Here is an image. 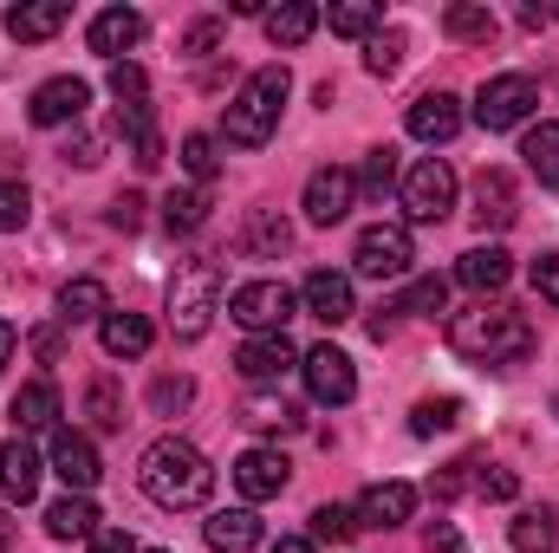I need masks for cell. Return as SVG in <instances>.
<instances>
[{"label":"cell","instance_id":"obj_1","mask_svg":"<svg viewBox=\"0 0 559 553\" xmlns=\"http://www.w3.org/2000/svg\"><path fill=\"white\" fill-rule=\"evenodd\" d=\"M138 489L156 502V508L182 515V508H202V502L215 495V469H209V456H202L195 443L156 436V443L138 456Z\"/></svg>","mask_w":559,"mask_h":553},{"label":"cell","instance_id":"obj_2","mask_svg":"<svg viewBox=\"0 0 559 553\" xmlns=\"http://www.w3.org/2000/svg\"><path fill=\"white\" fill-rule=\"evenodd\" d=\"M534 345H540V332L527 326V313H514V306H468V313H455L449 319V352L455 358H468V365H521V358H534Z\"/></svg>","mask_w":559,"mask_h":553},{"label":"cell","instance_id":"obj_3","mask_svg":"<svg viewBox=\"0 0 559 553\" xmlns=\"http://www.w3.org/2000/svg\"><path fill=\"white\" fill-rule=\"evenodd\" d=\"M286 92H293V72H286V66H261V72H248L241 92L228 98V118H222L228 143L261 150V143L280 131V105H286Z\"/></svg>","mask_w":559,"mask_h":553},{"label":"cell","instance_id":"obj_4","mask_svg":"<svg viewBox=\"0 0 559 553\" xmlns=\"http://www.w3.org/2000/svg\"><path fill=\"white\" fill-rule=\"evenodd\" d=\"M215 306H222V261H209V255L182 261L176 280H169V332H176L182 345H195V339L209 332Z\"/></svg>","mask_w":559,"mask_h":553},{"label":"cell","instance_id":"obj_5","mask_svg":"<svg viewBox=\"0 0 559 553\" xmlns=\"http://www.w3.org/2000/svg\"><path fill=\"white\" fill-rule=\"evenodd\" d=\"M534 105H540V85H534L527 72H495V79L475 92V125H481V131H514V125H527Z\"/></svg>","mask_w":559,"mask_h":553},{"label":"cell","instance_id":"obj_6","mask_svg":"<svg viewBox=\"0 0 559 553\" xmlns=\"http://www.w3.org/2000/svg\"><path fill=\"white\" fill-rule=\"evenodd\" d=\"M411 261H417V248H411V228H404V222H371V228H358L352 268L365 280H404Z\"/></svg>","mask_w":559,"mask_h":553},{"label":"cell","instance_id":"obj_7","mask_svg":"<svg viewBox=\"0 0 559 553\" xmlns=\"http://www.w3.org/2000/svg\"><path fill=\"white\" fill-rule=\"evenodd\" d=\"M293 306H299V293H293L286 280H248V286L228 293V319L248 326V339H254V332H280V326L293 319Z\"/></svg>","mask_w":559,"mask_h":553},{"label":"cell","instance_id":"obj_8","mask_svg":"<svg viewBox=\"0 0 559 553\" xmlns=\"http://www.w3.org/2000/svg\"><path fill=\"white\" fill-rule=\"evenodd\" d=\"M299 378H306V398L312 404H352L358 398V365L338 352V345H312V352H299Z\"/></svg>","mask_w":559,"mask_h":553},{"label":"cell","instance_id":"obj_9","mask_svg":"<svg viewBox=\"0 0 559 553\" xmlns=\"http://www.w3.org/2000/svg\"><path fill=\"white\" fill-rule=\"evenodd\" d=\"M404 209H411V222H442L449 209H455V169L442 163V156H423L404 169Z\"/></svg>","mask_w":559,"mask_h":553},{"label":"cell","instance_id":"obj_10","mask_svg":"<svg viewBox=\"0 0 559 553\" xmlns=\"http://www.w3.org/2000/svg\"><path fill=\"white\" fill-rule=\"evenodd\" d=\"M46 469H52L72 495H92V489H98V475H105L98 443H92V436H79V430H52V443H46Z\"/></svg>","mask_w":559,"mask_h":553},{"label":"cell","instance_id":"obj_11","mask_svg":"<svg viewBox=\"0 0 559 553\" xmlns=\"http://www.w3.org/2000/svg\"><path fill=\"white\" fill-rule=\"evenodd\" d=\"M352 202H358V176L352 169H338V163H325V169H312L306 176V222H319V228H338L345 215H352Z\"/></svg>","mask_w":559,"mask_h":553},{"label":"cell","instance_id":"obj_12","mask_svg":"<svg viewBox=\"0 0 559 553\" xmlns=\"http://www.w3.org/2000/svg\"><path fill=\"white\" fill-rule=\"evenodd\" d=\"M235 372H241L248 385H280L286 372H299V345H293L286 332H254V339L235 352Z\"/></svg>","mask_w":559,"mask_h":553},{"label":"cell","instance_id":"obj_13","mask_svg":"<svg viewBox=\"0 0 559 553\" xmlns=\"http://www.w3.org/2000/svg\"><path fill=\"white\" fill-rule=\"evenodd\" d=\"M85 105H92V85L66 72V79H46V85L33 92L26 118H33L39 131H52V125H79V118H85Z\"/></svg>","mask_w":559,"mask_h":553},{"label":"cell","instance_id":"obj_14","mask_svg":"<svg viewBox=\"0 0 559 553\" xmlns=\"http://www.w3.org/2000/svg\"><path fill=\"white\" fill-rule=\"evenodd\" d=\"M299 299H306V313H312L319 326H345V319L358 313L352 274H332V268H312V274H306V286H299Z\"/></svg>","mask_w":559,"mask_h":553},{"label":"cell","instance_id":"obj_15","mask_svg":"<svg viewBox=\"0 0 559 553\" xmlns=\"http://www.w3.org/2000/svg\"><path fill=\"white\" fill-rule=\"evenodd\" d=\"M286 482H293V462L280 449H241L235 456V489L248 502H274V495H286Z\"/></svg>","mask_w":559,"mask_h":553},{"label":"cell","instance_id":"obj_16","mask_svg":"<svg viewBox=\"0 0 559 553\" xmlns=\"http://www.w3.org/2000/svg\"><path fill=\"white\" fill-rule=\"evenodd\" d=\"M352 515H358V528H404L417 515V489L411 482H371Z\"/></svg>","mask_w":559,"mask_h":553},{"label":"cell","instance_id":"obj_17","mask_svg":"<svg viewBox=\"0 0 559 553\" xmlns=\"http://www.w3.org/2000/svg\"><path fill=\"white\" fill-rule=\"evenodd\" d=\"M39 475H46V462H39V449L13 430V443L0 449V495L13 502V508H26L33 495H39Z\"/></svg>","mask_w":559,"mask_h":553},{"label":"cell","instance_id":"obj_18","mask_svg":"<svg viewBox=\"0 0 559 553\" xmlns=\"http://www.w3.org/2000/svg\"><path fill=\"white\" fill-rule=\"evenodd\" d=\"M85 39H92V52H98V59H111V66H118V59L143 39V13H138V7H105V13L85 26Z\"/></svg>","mask_w":559,"mask_h":553},{"label":"cell","instance_id":"obj_19","mask_svg":"<svg viewBox=\"0 0 559 553\" xmlns=\"http://www.w3.org/2000/svg\"><path fill=\"white\" fill-rule=\"evenodd\" d=\"M404 125H411L417 143H449L455 131H462V98H455V92H423Z\"/></svg>","mask_w":559,"mask_h":553},{"label":"cell","instance_id":"obj_20","mask_svg":"<svg viewBox=\"0 0 559 553\" xmlns=\"http://www.w3.org/2000/svg\"><path fill=\"white\" fill-rule=\"evenodd\" d=\"M202 541H209V553H254L261 548V515L254 508H222V515L202 521Z\"/></svg>","mask_w":559,"mask_h":553},{"label":"cell","instance_id":"obj_21","mask_svg":"<svg viewBox=\"0 0 559 553\" xmlns=\"http://www.w3.org/2000/svg\"><path fill=\"white\" fill-rule=\"evenodd\" d=\"M59 385L52 378H33V385H20L13 391V404H7V416H13V430L26 436V430H59Z\"/></svg>","mask_w":559,"mask_h":553},{"label":"cell","instance_id":"obj_22","mask_svg":"<svg viewBox=\"0 0 559 553\" xmlns=\"http://www.w3.org/2000/svg\"><path fill=\"white\" fill-rule=\"evenodd\" d=\"M514 215H521L514 176H508V169H481V176H475V222H481V228H508Z\"/></svg>","mask_w":559,"mask_h":553},{"label":"cell","instance_id":"obj_23","mask_svg":"<svg viewBox=\"0 0 559 553\" xmlns=\"http://www.w3.org/2000/svg\"><path fill=\"white\" fill-rule=\"evenodd\" d=\"M98 345H105L111 358H143V352L156 345V326H150L143 313H105V319H98Z\"/></svg>","mask_w":559,"mask_h":553},{"label":"cell","instance_id":"obj_24","mask_svg":"<svg viewBox=\"0 0 559 553\" xmlns=\"http://www.w3.org/2000/svg\"><path fill=\"white\" fill-rule=\"evenodd\" d=\"M72 20V7L66 0H33V7H7V33L20 39V46H39V39H52L59 26Z\"/></svg>","mask_w":559,"mask_h":553},{"label":"cell","instance_id":"obj_25","mask_svg":"<svg viewBox=\"0 0 559 553\" xmlns=\"http://www.w3.org/2000/svg\"><path fill=\"white\" fill-rule=\"evenodd\" d=\"M111 313V293L98 274H79L59 286V326H85V319H105Z\"/></svg>","mask_w":559,"mask_h":553},{"label":"cell","instance_id":"obj_26","mask_svg":"<svg viewBox=\"0 0 559 553\" xmlns=\"http://www.w3.org/2000/svg\"><path fill=\"white\" fill-rule=\"evenodd\" d=\"M455 280H462L468 293H501V286L514 280V261H508V248H468V255L455 261Z\"/></svg>","mask_w":559,"mask_h":553},{"label":"cell","instance_id":"obj_27","mask_svg":"<svg viewBox=\"0 0 559 553\" xmlns=\"http://www.w3.org/2000/svg\"><path fill=\"white\" fill-rule=\"evenodd\" d=\"M118 138L131 143V163H138V169H156V163H163V138H156L150 105H118Z\"/></svg>","mask_w":559,"mask_h":553},{"label":"cell","instance_id":"obj_28","mask_svg":"<svg viewBox=\"0 0 559 553\" xmlns=\"http://www.w3.org/2000/svg\"><path fill=\"white\" fill-rule=\"evenodd\" d=\"M293 248V228H286V215L280 209H254L248 215V228H241V255H254V261H274Z\"/></svg>","mask_w":559,"mask_h":553},{"label":"cell","instance_id":"obj_29","mask_svg":"<svg viewBox=\"0 0 559 553\" xmlns=\"http://www.w3.org/2000/svg\"><path fill=\"white\" fill-rule=\"evenodd\" d=\"M319 20H325V13H319L312 0H286V7H274V13H267V39L293 52V46H306V39L319 33Z\"/></svg>","mask_w":559,"mask_h":553},{"label":"cell","instance_id":"obj_30","mask_svg":"<svg viewBox=\"0 0 559 553\" xmlns=\"http://www.w3.org/2000/svg\"><path fill=\"white\" fill-rule=\"evenodd\" d=\"M442 33L462 39V46H488V39L501 33V20H495L488 7H475V0H455V7H442Z\"/></svg>","mask_w":559,"mask_h":553},{"label":"cell","instance_id":"obj_31","mask_svg":"<svg viewBox=\"0 0 559 553\" xmlns=\"http://www.w3.org/2000/svg\"><path fill=\"white\" fill-rule=\"evenodd\" d=\"M46 534H52V541H92V534H98V508H92L85 495H66V502L46 508Z\"/></svg>","mask_w":559,"mask_h":553},{"label":"cell","instance_id":"obj_32","mask_svg":"<svg viewBox=\"0 0 559 553\" xmlns=\"http://www.w3.org/2000/svg\"><path fill=\"white\" fill-rule=\"evenodd\" d=\"M508 541H514V553H554L559 548V515L554 508H527V515L508 528Z\"/></svg>","mask_w":559,"mask_h":553},{"label":"cell","instance_id":"obj_33","mask_svg":"<svg viewBox=\"0 0 559 553\" xmlns=\"http://www.w3.org/2000/svg\"><path fill=\"white\" fill-rule=\"evenodd\" d=\"M404 52H411V39H404V26H378V33L365 39V72H371V79H397V66H404Z\"/></svg>","mask_w":559,"mask_h":553},{"label":"cell","instance_id":"obj_34","mask_svg":"<svg viewBox=\"0 0 559 553\" xmlns=\"http://www.w3.org/2000/svg\"><path fill=\"white\" fill-rule=\"evenodd\" d=\"M209 222V189H169L163 196V228L169 235H195Z\"/></svg>","mask_w":559,"mask_h":553},{"label":"cell","instance_id":"obj_35","mask_svg":"<svg viewBox=\"0 0 559 553\" xmlns=\"http://www.w3.org/2000/svg\"><path fill=\"white\" fill-rule=\"evenodd\" d=\"M521 156H527V169H534L547 189H559V125H534V131L521 138Z\"/></svg>","mask_w":559,"mask_h":553},{"label":"cell","instance_id":"obj_36","mask_svg":"<svg viewBox=\"0 0 559 553\" xmlns=\"http://www.w3.org/2000/svg\"><path fill=\"white\" fill-rule=\"evenodd\" d=\"M85 416L98 423V430H124V391H118V378H92L85 385Z\"/></svg>","mask_w":559,"mask_h":553},{"label":"cell","instance_id":"obj_37","mask_svg":"<svg viewBox=\"0 0 559 553\" xmlns=\"http://www.w3.org/2000/svg\"><path fill=\"white\" fill-rule=\"evenodd\" d=\"M442 306H449V280L423 274V280H411V286H404V299H391L384 313H397V319H404V313H442Z\"/></svg>","mask_w":559,"mask_h":553},{"label":"cell","instance_id":"obj_38","mask_svg":"<svg viewBox=\"0 0 559 553\" xmlns=\"http://www.w3.org/2000/svg\"><path fill=\"white\" fill-rule=\"evenodd\" d=\"M397 183H404V169H397V150H371V156H365V176H358V196L384 202Z\"/></svg>","mask_w":559,"mask_h":553},{"label":"cell","instance_id":"obj_39","mask_svg":"<svg viewBox=\"0 0 559 553\" xmlns=\"http://www.w3.org/2000/svg\"><path fill=\"white\" fill-rule=\"evenodd\" d=\"M325 20H332V33H345V39H371V33L384 26V7H365V0H345V7H332Z\"/></svg>","mask_w":559,"mask_h":553},{"label":"cell","instance_id":"obj_40","mask_svg":"<svg viewBox=\"0 0 559 553\" xmlns=\"http://www.w3.org/2000/svg\"><path fill=\"white\" fill-rule=\"evenodd\" d=\"M182 169H189V183H195V189H209V183L222 176L215 138H202V131H195V138H182Z\"/></svg>","mask_w":559,"mask_h":553},{"label":"cell","instance_id":"obj_41","mask_svg":"<svg viewBox=\"0 0 559 553\" xmlns=\"http://www.w3.org/2000/svg\"><path fill=\"white\" fill-rule=\"evenodd\" d=\"M455 423H462V398H423L417 411H411V430H417V436L455 430Z\"/></svg>","mask_w":559,"mask_h":553},{"label":"cell","instance_id":"obj_42","mask_svg":"<svg viewBox=\"0 0 559 553\" xmlns=\"http://www.w3.org/2000/svg\"><path fill=\"white\" fill-rule=\"evenodd\" d=\"M352 534H358V515H352V508H338V502L312 508V548H319V541H352Z\"/></svg>","mask_w":559,"mask_h":553},{"label":"cell","instance_id":"obj_43","mask_svg":"<svg viewBox=\"0 0 559 553\" xmlns=\"http://www.w3.org/2000/svg\"><path fill=\"white\" fill-rule=\"evenodd\" d=\"M189 398H195V385H189L182 372H176V378L163 372V378L150 385V411H156V416H176V411H189Z\"/></svg>","mask_w":559,"mask_h":553},{"label":"cell","instance_id":"obj_44","mask_svg":"<svg viewBox=\"0 0 559 553\" xmlns=\"http://www.w3.org/2000/svg\"><path fill=\"white\" fill-rule=\"evenodd\" d=\"M26 215H33V196H26V183H7V176H0V235L26 228Z\"/></svg>","mask_w":559,"mask_h":553},{"label":"cell","instance_id":"obj_45","mask_svg":"<svg viewBox=\"0 0 559 553\" xmlns=\"http://www.w3.org/2000/svg\"><path fill=\"white\" fill-rule=\"evenodd\" d=\"M143 92H150L143 66L138 59H118V66H111V98H118V105H143Z\"/></svg>","mask_w":559,"mask_h":553},{"label":"cell","instance_id":"obj_46","mask_svg":"<svg viewBox=\"0 0 559 553\" xmlns=\"http://www.w3.org/2000/svg\"><path fill=\"white\" fill-rule=\"evenodd\" d=\"M248 423L286 436V430H299V411H293V404H280V398H254V404H248Z\"/></svg>","mask_w":559,"mask_h":553},{"label":"cell","instance_id":"obj_47","mask_svg":"<svg viewBox=\"0 0 559 553\" xmlns=\"http://www.w3.org/2000/svg\"><path fill=\"white\" fill-rule=\"evenodd\" d=\"M468 469H481V462H475V456H455V462H449V469L429 482V495H436V502H455V495L468 489Z\"/></svg>","mask_w":559,"mask_h":553},{"label":"cell","instance_id":"obj_48","mask_svg":"<svg viewBox=\"0 0 559 553\" xmlns=\"http://www.w3.org/2000/svg\"><path fill=\"white\" fill-rule=\"evenodd\" d=\"M215 39H222V20H195V26L182 33V52L202 59V52H215Z\"/></svg>","mask_w":559,"mask_h":553},{"label":"cell","instance_id":"obj_49","mask_svg":"<svg viewBox=\"0 0 559 553\" xmlns=\"http://www.w3.org/2000/svg\"><path fill=\"white\" fill-rule=\"evenodd\" d=\"M481 495L488 502H514L521 495V475L514 469H481Z\"/></svg>","mask_w":559,"mask_h":553},{"label":"cell","instance_id":"obj_50","mask_svg":"<svg viewBox=\"0 0 559 553\" xmlns=\"http://www.w3.org/2000/svg\"><path fill=\"white\" fill-rule=\"evenodd\" d=\"M534 293L559 306V255H540V261H534Z\"/></svg>","mask_w":559,"mask_h":553},{"label":"cell","instance_id":"obj_51","mask_svg":"<svg viewBox=\"0 0 559 553\" xmlns=\"http://www.w3.org/2000/svg\"><path fill=\"white\" fill-rule=\"evenodd\" d=\"M423 548H429V553H468V548H462V534H455L449 521H429V528H423Z\"/></svg>","mask_w":559,"mask_h":553},{"label":"cell","instance_id":"obj_52","mask_svg":"<svg viewBox=\"0 0 559 553\" xmlns=\"http://www.w3.org/2000/svg\"><path fill=\"white\" fill-rule=\"evenodd\" d=\"M92 553H143V548L124 534V528H98V534H92Z\"/></svg>","mask_w":559,"mask_h":553},{"label":"cell","instance_id":"obj_53","mask_svg":"<svg viewBox=\"0 0 559 553\" xmlns=\"http://www.w3.org/2000/svg\"><path fill=\"white\" fill-rule=\"evenodd\" d=\"M111 222H118V228H138L143 222V196H118V202H111Z\"/></svg>","mask_w":559,"mask_h":553},{"label":"cell","instance_id":"obj_54","mask_svg":"<svg viewBox=\"0 0 559 553\" xmlns=\"http://www.w3.org/2000/svg\"><path fill=\"white\" fill-rule=\"evenodd\" d=\"M13 352H20V326H7V319H0V372L13 365Z\"/></svg>","mask_w":559,"mask_h":553},{"label":"cell","instance_id":"obj_55","mask_svg":"<svg viewBox=\"0 0 559 553\" xmlns=\"http://www.w3.org/2000/svg\"><path fill=\"white\" fill-rule=\"evenodd\" d=\"M267 553H319V548H312V541H299V534H280Z\"/></svg>","mask_w":559,"mask_h":553},{"label":"cell","instance_id":"obj_56","mask_svg":"<svg viewBox=\"0 0 559 553\" xmlns=\"http://www.w3.org/2000/svg\"><path fill=\"white\" fill-rule=\"evenodd\" d=\"M33 352L39 358H59V332H33Z\"/></svg>","mask_w":559,"mask_h":553},{"label":"cell","instance_id":"obj_57","mask_svg":"<svg viewBox=\"0 0 559 553\" xmlns=\"http://www.w3.org/2000/svg\"><path fill=\"white\" fill-rule=\"evenodd\" d=\"M13 548V515H7V508H0V553Z\"/></svg>","mask_w":559,"mask_h":553},{"label":"cell","instance_id":"obj_58","mask_svg":"<svg viewBox=\"0 0 559 553\" xmlns=\"http://www.w3.org/2000/svg\"><path fill=\"white\" fill-rule=\"evenodd\" d=\"M143 553H169V548H143Z\"/></svg>","mask_w":559,"mask_h":553},{"label":"cell","instance_id":"obj_59","mask_svg":"<svg viewBox=\"0 0 559 553\" xmlns=\"http://www.w3.org/2000/svg\"><path fill=\"white\" fill-rule=\"evenodd\" d=\"M554 416H559V398H554Z\"/></svg>","mask_w":559,"mask_h":553}]
</instances>
